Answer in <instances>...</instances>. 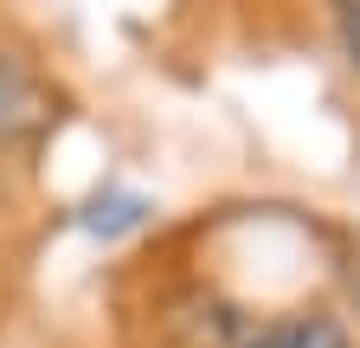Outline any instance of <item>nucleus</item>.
Masks as SVG:
<instances>
[{"label": "nucleus", "mask_w": 360, "mask_h": 348, "mask_svg": "<svg viewBox=\"0 0 360 348\" xmlns=\"http://www.w3.org/2000/svg\"><path fill=\"white\" fill-rule=\"evenodd\" d=\"M52 91H45V77L13 58V52H0V142H32L52 129Z\"/></svg>", "instance_id": "f257e3e1"}, {"label": "nucleus", "mask_w": 360, "mask_h": 348, "mask_svg": "<svg viewBox=\"0 0 360 348\" xmlns=\"http://www.w3.org/2000/svg\"><path fill=\"white\" fill-rule=\"evenodd\" d=\"M142 213H148V200H135V194H110V200H90L84 226H90V232H103V239H116V232H129V226H142Z\"/></svg>", "instance_id": "7ed1b4c3"}, {"label": "nucleus", "mask_w": 360, "mask_h": 348, "mask_svg": "<svg viewBox=\"0 0 360 348\" xmlns=\"http://www.w3.org/2000/svg\"><path fill=\"white\" fill-rule=\"evenodd\" d=\"M245 348H347V329L322 310H309V316H283V323H264Z\"/></svg>", "instance_id": "f03ea898"}]
</instances>
